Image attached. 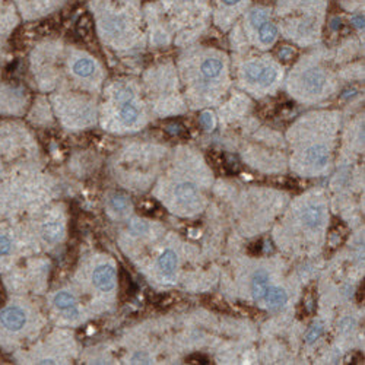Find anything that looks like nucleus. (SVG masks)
I'll list each match as a JSON object with an SVG mask.
<instances>
[{
    "label": "nucleus",
    "instance_id": "a211bd4d",
    "mask_svg": "<svg viewBox=\"0 0 365 365\" xmlns=\"http://www.w3.org/2000/svg\"><path fill=\"white\" fill-rule=\"evenodd\" d=\"M250 20H251V23H253L254 26L258 28L263 22L267 20V12L263 10V9L254 10V12H251V15H250Z\"/></svg>",
    "mask_w": 365,
    "mask_h": 365
},
{
    "label": "nucleus",
    "instance_id": "f3484780",
    "mask_svg": "<svg viewBox=\"0 0 365 365\" xmlns=\"http://www.w3.org/2000/svg\"><path fill=\"white\" fill-rule=\"evenodd\" d=\"M263 69V64L260 63H248L244 69V76L248 82H257L260 72Z\"/></svg>",
    "mask_w": 365,
    "mask_h": 365
},
{
    "label": "nucleus",
    "instance_id": "5701e85b",
    "mask_svg": "<svg viewBox=\"0 0 365 365\" xmlns=\"http://www.w3.org/2000/svg\"><path fill=\"white\" fill-rule=\"evenodd\" d=\"M279 55H280V58H285V60H288V58H289V57L292 55V50H291V48H283V50H280Z\"/></svg>",
    "mask_w": 365,
    "mask_h": 365
},
{
    "label": "nucleus",
    "instance_id": "0eeeda50",
    "mask_svg": "<svg viewBox=\"0 0 365 365\" xmlns=\"http://www.w3.org/2000/svg\"><path fill=\"white\" fill-rule=\"evenodd\" d=\"M269 288V274L264 270H258L254 273L251 280V292L254 299H261L266 295V291Z\"/></svg>",
    "mask_w": 365,
    "mask_h": 365
},
{
    "label": "nucleus",
    "instance_id": "6e6552de",
    "mask_svg": "<svg viewBox=\"0 0 365 365\" xmlns=\"http://www.w3.org/2000/svg\"><path fill=\"white\" fill-rule=\"evenodd\" d=\"M266 301H267V305L270 308H280L286 304L288 301V295L286 292L282 289V288H277V286H272V288H267L266 291Z\"/></svg>",
    "mask_w": 365,
    "mask_h": 365
},
{
    "label": "nucleus",
    "instance_id": "20e7f679",
    "mask_svg": "<svg viewBox=\"0 0 365 365\" xmlns=\"http://www.w3.org/2000/svg\"><path fill=\"white\" fill-rule=\"evenodd\" d=\"M324 212L320 204H307L301 212V220L308 228H318L323 223Z\"/></svg>",
    "mask_w": 365,
    "mask_h": 365
},
{
    "label": "nucleus",
    "instance_id": "4be33fe9",
    "mask_svg": "<svg viewBox=\"0 0 365 365\" xmlns=\"http://www.w3.org/2000/svg\"><path fill=\"white\" fill-rule=\"evenodd\" d=\"M304 305L307 307V312H312V310H314V299H312V296H307L304 299Z\"/></svg>",
    "mask_w": 365,
    "mask_h": 365
},
{
    "label": "nucleus",
    "instance_id": "f257e3e1",
    "mask_svg": "<svg viewBox=\"0 0 365 365\" xmlns=\"http://www.w3.org/2000/svg\"><path fill=\"white\" fill-rule=\"evenodd\" d=\"M0 323L12 331L20 330L26 323V315L19 307H6L0 311Z\"/></svg>",
    "mask_w": 365,
    "mask_h": 365
},
{
    "label": "nucleus",
    "instance_id": "ddd939ff",
    "mask_svg": "<svg viewBox=\"0 0 365 365\" xmlns=\"http://www.w3.org/2000/svg\"><path fill=\"white\" fill-rule=\"evenodd\" d=\"M95 70V63L91 58H79L73 64V72L80 76V77H88L93 73Z\"/></svg>",
    "mask_w": 365,
    "mask_h": 365
},
{
    "label": "nucleus",
    "instance_id": "6ab92c4d",
    "mask_svg": "<svg viewBox=\"0 0 365 365\" xmlns=\"http://www.w3.org/2000/svg\"><path fill=\"white\" fill-rule=\"evenodd\" d=\"M321 333H323V326H321V324L312 326V327L308 330V333H307V336H305V340H307L308 343H312L315 339H318V337L321 336Z\"/></svg>",
    "mask_w": 365,
    "mask_h": 365
},
{
    "label": "nucleus",
    "instance_id": "423d86ee",
    "mask_svg": "<svg viewBox=\"0 0 365 365\" xmlns=\"http://www.w3.org/2000/svg\"><path fill=\"white\" fill-rule=\"evenodd\" d=\"M177 200L182 204H193L199 199V190L193 182H181L175 187L174 191Z\"/></svg>",
    "mask_w": 365,
    "mask_h": 365
},
{
    "label": "nucleus",
    "instance_id": "f03ea898",
    "mask_svg": "<svg viewBox=\"0 0 365 365\" xmlns=\"http://www.w3.org/2000/svg\"><path fill=\"white\" fill-rule=\"evenodd\" d=\"M92 282L98 289L108 292L115 286V270L108 264L98 266L92 273Z\"/></svg>",
    "mask_w": 365,
    "mask_h": 365
},
{
    "label": "nucleus",
    "instance_id": "7ed1b4c3",
    "mask_svg": "<svg viewBox=\"0 0 365 365\" xmlns=\"http://www.w3.org/2000/svg\"><path fill=\"white\" fill-rule=\"evenodd\" d=\"M301 80H302L304 89L308 93H312V95L320 93L323 91L324 85H326V76L317 67H311V69L305 70L304 74H302V77H301Z\"/></svg>",
    "mask_w": 365,
    "mask_h": 365
},
{
    "label": "nucleus",
    "instance_id": "9b49d317",
    "mask_svg": "<svg viewBox=\"0 0 365 365\" xmlns=\"http://www.w3.org/2000/svg\"><path fill=\"white\" fill-rule=\"evenodd\" d=\"M257 29H258V39H260V42L264 44V45L272 44V42L274 41L276 35H277L276 26H274L272 22H269V20L263 22Z\"/></svg>",
    "mask_w": 365,
    "mask_h": 365
},
{
    "label": "nucleus",
    "instance_id": "a878e982",
    "mask_svg": "<svg viewBox=\"0 0 365 365\" xmlns=\"http://www.w3.org/2000/svg\"><path fill=\"white\" fill-rule=\"evenodd\" d=\"M174 1H181V0H174Z\"/></svg>",
    "mask_w": 365,
    "mask_h": 365
},
{
    "label": "nucleus",
    "instance_id": "2eb2a0df",
    "mask_svg": "<svg viewBox=\"0 0 365 365\" xmlns=\"http://www.w3.org/2000/svg\"><path fill=\"white\" fill-rule=\"evenodd\" d=\"M276 77H277V72H276L274 67H272V66H263L257 82L261 86H270L276 80Z\"/></svg>",
    "mask_w": 365,
    "mask_h": 365
},
{
    "label": "nucleus",
    "instance_id": "412c9836",
    "mask_svg": "<svg viewBox=\"0 0 365 365\" xmlns=\"http://www.w3.org/2000/svg\"><path fill=\"white\" fill-rule=\"evenodd\" d=\"M10 239L4 235H0V256L1 254H7L10 251Z\"/></svg>",
    "mask_w": 365,
    "mask_h": 365
},
{
    "label": "nucleus",
    "instance_id": "4468645a",
    "mask_svg": "<svg viewBox=\"0 0 365 365\" xmlns=\"http://www.w3.org/2000/svg\"><path fill=\"white\" fill-rule=\"evenodd\" d=\"M74 296L69 292H58L54 296V305L60 310H72L74 308Z\"/></svg>",
    "mask_w": 365,
    "mask_h": 365
},
{
    "label": "nucleus",
    "instance_id": "aec40b11",
    "mask_svg": "<svg viewBox=\"0 0 365 365\" xmlns=\"http://www.w3.org/2000/svg\"><path fill=\"white\" fill-rule=\"evenodd\" d=\"M111 206H112L115 210H123V209H126V206H127V200H126L123 196H114V197L111 199Z\"/></svg>",
    "mask_w": 365,
    "mask_h": 365
},
{
    "label": "nucleus",
    "instance_id": "1a4fd4ad",
    "mask_svg": "<svg viewBox=\"0 0 365 365\" xmlns=\"http://www.w3.org/2000/svg\"><path fill=\"white\" fill-rule=\"evenodd\" d=\"M177 264H178V258H177V254L172 250H165L158 258V266H159V269L162 270L164 274L174 273V270L177 269Z\"/></svg>",
    "mask_w": 365,
    "mask_h": 365
},
{
    "label": "nucleus",
    "instance_id": "b1692460",
    "mask_svg": "<svg viewBox=\"0 0 365 365\" xmlns=\"http://www.w3.org/2000/svg\"><path fill=\"white\" fill-rule=\"evenodd\" d=\"M223 4H226V6H237V4H239L242 0H220Z\"/></svg>",
    "mask_w": 365,
    "mask_h": 365
},
{
    "label": "nucleus",
    "instance_id": "dca6fc26",
    "mask_svg": "<svg viewBox=\"0 0 365 365\" xmlns=\"http://www.w3.org/2000/svg\"><path fill=\"white\" fill-rule=\"evenodd\" d=\"M61 234V226L57 223V222H47L44 226H42V235L47 241L50 242H54L58 239Z\"/></svg>",
    "mask_w": 365,
    "mask_h": 365
},
{
    "label": "nucleus",
    "instance_id": "393cba45",
    "mask_svg": "<svg viewBox=\"0 0 365 365\" xmlns=\"http://www.w3.org/2000/svg\"><path fill=\"white\" fill-rule=\"evenodd\" d=\"M201 123H203L206 127H210V126H212V120H210V117H209V115H206V114L201 117Z\"/></svg>",
    "mask_w": 365,
    "mask_h": 365
},
{
    "label": "nucleus",
    "instance_id": "9d476101",
    "mask_svg": "<svg viewBox=\"0 0 365 365\" xmlns=\"http://www.w3.org/2000/svg\"><path fill=\"white\" fill-rule=\"evenodd\" d=\"M223 69V64L219 58H206L201 66H200V70H201V74L206 77V79H215L220 74Z\"/></svg>",
    "mask_w": 365,
    "mask_h": 365
},
{
    "label": "nucleus",
    "instance_id": "39448f33",
    "mask_svg": "<svg viewBox=\"0 0 365 365\" xmlns=\"http://www.w3.org/2000/svg\"><path fill=\"white\" fill-rule=\"evenodd\" d=\"M305 161L307 164L321 168L328 161V150L324 145H312L305 150Z\"/></svg>",
    "mask_w": 365,
    "mask_h": 365
},
{
    "label": "nucleus",
    "instance_id": "f8f14e48",
    "mask_svg": "<svg viewBox=\"0 0 365 365\" xmlns=\"http://www.w3.org/2000/svg\"><path fill=\"white\" fill-rule=\"evenodd\" d=\"M139 117V111L137 108L131 104V101H126L121 105L120 110V120L126 124V126H131L133 123H136Z\"/></svg>",
    "mask_w": 365,
    "mask_h": 365
}]
</instances>
